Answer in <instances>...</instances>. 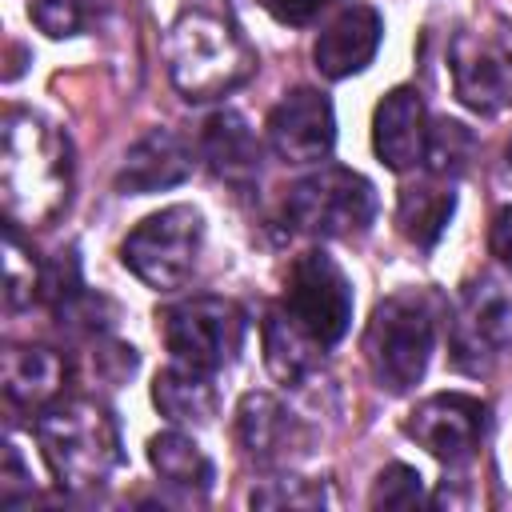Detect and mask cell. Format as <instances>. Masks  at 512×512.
<instances>
[{"mask_svg": "<svg viewBox=\"0 0 512 512\" xmlns=\"http://www.w3.org/2000/svg\"><path fill=\"white\" fill-rule=\"evenodd\" d=\"M380 36H384V20L372 4H348L340 8L324 32L316 36L312 44V60H316V72L328 76V80H344L360 68L372 64L376 48H380Z\"/></svg>", "mask_w": 512, "mask_h": 512, "instance_id": "cell-14", "label": "cell"}, {"mask_svg": "<svg viewBox=\"0 0 512 512\" xmlns=\"http://www.w3.org/2000/svg\"><path fill=\"white\" fill-rule=\"evenodd\" d=\"M368 504H372V508H416V504H424L420 472L408 468V464H388V468L376 476Z\"/></svg>", "mask_w": 512, "mask_h": 512, "instance_id": "cell-26", "label": "cell"}, {"mask_svg": "<svg viewBox=\"0 0 512 512\" xmlns=\"http://www.w3.org/2000/svg\"><path fill=\"white\" fill-rule=\"evenodd\" d=\"M192 176V148L172 128L144 132L116 168V192L120 196H148L176 188Z\"/></svg>", "mask_w": 512, "mask_h": 512, "instance_id": "cell-15", "label": "cell"}, {"mask_svg": "<svg viewBox=\"0 0 512 512\" xmlns=\"http://www.w3.org/2000/svg\"><path fill=\"white\" fill-rule=\"evenodd\" d=\"M284 212L304 236H320V240L360 236L376 216V188L368 176L352 168L324 164L292 184Z\"/></svg>", "mask_w": 512, "mask_h": 512, "instance_id": "cell-7", "label": "cell"}, {"mask_svg": "<svg viewBox=\"0 0 512 512\" xmlns=\"http://www.w3.org/2000/svg\"><path fill=\"white\" fill-rule=\"evenodd\" d=\"M160 332L176 364L196 372H220L228 368L248 332V316L236 300L224 296H188L160 312Z\"/></svg>", "mask_w": 512, "mask_h": 512, "instance_id": "cell-6", "label": "cell"}, {"mask_svg": "<svg viewBox=\"0 0 512 512\" xmlns=\"http://www.w3.org/2000/svg\"><path fill=\"white\" fill-rule=\"evenodd\" d=\"M248 504L252 508H324L328 504V492L320 480H304V476H272V480H260L252 492H248Z\"/></svg>", "mask_w": 512, "mask_h": 512, "instance_id": "cell-25", "label": "cell"}, {"mask_svg": "<svg viewBox=\"0 0 512 512\" xmlns=\"http://www.w3.org/2000/svg\"><path fill=\"white\" fill-rule=\"evenodd\" d=\"M152 400H156L160 416H168L172 424H188V428L212 424V416L220 408V392H216L212 372H196V368H184L176 360L164 372H156Z\"/></svg>", "mask_w": 512, "mask_h": 512, "instance_id": "cell-20", "label": "cell"}, {"mask_svg": "<svg viewBox=\"0 0 512 512\" xmlns=\"http://www.w3.org/2000/svg\"><path fill=\"white\" fill-rule=\"evenodd\" d=\"M268 148L284 164H320L336 144V112L320 88H292L268 112Z\"/></svg>", "mask_w": 512, "mask_h": 512, "instance_id": "cell-11", "label": "cell"}, {"mask_svg": "<svg viewBox=\"0 0 512 512\" xmlns=\"http://www.w3.org/2000/svg\"><path fill=\"white\" fill-rule=\"evenodd\" d=\"M472 156H476V132L468 124L448 120V116L432 120V128L424 136V168H428V176L456 180V176L468 172Z\"/></svg>", "mask_w": 512, "mask_h": 512, "instance_id": "cell-23", "label": "cell"}, {"mask_svg": "<svg viewBox=\"0 0 512 512\" xmlns=\"http://www.w3.org/2000/svg\"><path fill=\"white\" fill-rule=\"evenodd\" d=\"M256 72V52L244 32L204 8L180 12L168 28V76L184 100H216L236 92Z\"/></svg>", "mask_w": 512, "mask_h": 512, "instance_id": "cell-2", "label": "cell"}, {"mask_svg": "<svg viewBox=\"0 0 512 512\" xmlns=\"http://www.w3.org/2000/svg\"><path fill=\"white\" fill-rule=\"evenodd\" d=\"M200 156L204 164L212 168L216 180L248 192L256 180H260V164H264V144L256 140L252 124L232 112V108H220L204 120L200 128Z\"/></svg>", "mask_w": 512, "mask_h": 512, "instance_id": "cell-16", "label": "cell"}, {"mask_svg": "<svg viewBox=\"0 0 512 512\" xmlns=\"http://www.w3.org/2000/svg\"><path fill=\"white\" fill-rule=\"evenodd\" d=\"M28 492H32V472L24 468L20 448L8 440L4 444V468H0V504H16Z\"/></svg>", "mask_w": 512, "mask_h": 512, "instance_id": "cell-28", "label": "cell"}, {"mask_svg": "<svg viewBox=\"0 0 512 512\" xmlns=\"http://www.w3.org/2000/svg\"><path fill=\"white\" fill-rule=\"evenodd\" d=\"M436 348V304L428 292H392L372 308L364 328V360L380 388L408 392L424 380Z\"/></svg>", "mask_w": 512, "mask_h": 512, "instance_id": "cell-4", "label": "cell"}, {"mask_svg": "<svg viewBox=\"0 0 512 512\" xmlns=\"http://www.w3.org/2000/svg\"><path fill=\"white\" fill-rule=\"evenodd\" d=\"M332 0H260V8L272 16V20H280V24H308V20H316L324 8H328Z\"/></svg>", "mask_w": 512, "mask_h": 512, "instance_id": "cell-29", "label": "cell"}, {"mask_svg": "<svg viewBox=\"0 0 512 512\" xmlns=\"http://www.w3.org/2000/svg\"><path fill=\"white\" fill-rule=\"evenodd\" d=\"M284 308L312 340L332 348L344 340V332L352 324V284H348L344 268L324 248H312V252L296 256L288 268Z\"/></svg>", "mask_w": 512, "mask_h": 512, "instance_id": "cell-8", "label": "cell"}, {"mask_svg": "<svg viewBox=\"0 0 512 512\" xmlns=\"http://www.w3.org/2000/svg\"><path fill=\"white\" fill-rule=\"evenodd\" d=\"M0 196H4V216L24 228L52 224L72 196V144L40 112L8 108L4 116Z\"/></svg>", "mask_w": 512, "mask_h": 512, "instance_id": "cell-1", "label": "cell"}, {"mask_svg": "<svg viewBox=\"0 0 512 512\" xmlns=\"http://www.w3.org/2000/svg\"><path fill=\"white\" fill-rule=\"evenodd\" d=\"M28 16H32V24H36L44 36H52V40L76 36L80 24H84L80 0H28Z\"/></svg>", "mask_w": 512, "mask_h": 512, "instance_id": "cell-27", "label": "cell"}, {"mask_svg": "<svg viewBox=\"0 0 512 512\" xmlns=\"http://www.w3.org/2000/svg\"><path fill=\"white\" fill-rule=\"evenodd\" d=\"M320 352L324 344L312 340L284 304L264 312V364L284 388L308 384L320 372Z\"/></svg>", "mask_w": 512, "mask_h": 512, "instance_id": "cell-19", "label": "cell"}, {"mask_svg": "<svg viewBox=\"0 0 512 512\" xmlns=\"http://www.w3.org/2000/svg\"><path fill=\"white\" fill-rule=\"evenodd\" d=\"M236 440L248 460H256L260 468H276L308 448V428L272 392H244L236 404Z\"/></svg>", "mask_w": 512, "mask_h": 512, "instance_id": "cell-13", "label": "cell"}, {"mask_svg": "<svg viewBox=\"0 0 512 512\" xmlns=\"http://www.w3.org/2000/svg\"><path fill=\"white\" fill-rule=\"evenodd\" d=\"M488 244H492V256H500L504 264H512V204L496 212V220H492V236H488Z\"/></svg>", "mask_w": 512, "mask_h": 512, "instance_id": "cell-30", "label": "cell"}, {"mask_svg": "<svg viewBox=\"0 0 512 512\" xmlns=\"http://www.w3.org/2000/svg\"><path fill=\"white\" fill-rule=\"evenodd\" d=\"M36 440L56 484L68 492H88L108 484V476L124 460L120 428L112 412L84 396L76 400L60 396L56 404H48L36 420Z\"/></svg>", "mask_w": 512, "mask_h": 512, "instance_id": "cell-3", "label": "cell"}, {"mask_svg": "<svg viewBox=\"0 0 512 512\" xmlns=\"http://www.w3.org/2000/svg\"><path fill=\"white\" fill-rule=\"evenodd\" d=\"M484 428H488V404L468 392H436L420 400L404 420V432L444 464H464L480 444Z\"/></svg>", "mask_w": 512, "mask_h": 512, "instance_id": "cell-10", "label": "cell"}, {"mask_svg": "<svg viewBox=\"0 0 512 512\" xmlns=\"http://www.w3.org/2000/svg\"><path fill=\"white\" fill-rule=\"evenodd\" d=\"M508 160H512V148H508Z\"/></svg>", "mask_w": 512, "mask_h": 512, "instance_id": "cell-31", "label": "cell"}, {"mask_svg": "<svg viewBox=\"0 0 512 512\" xmlns=\"http://www.w3.org/2000/svg\"><path fill=\"white\" fill-rule=\"evenodd\" d=\"M200 244H204V216L192 204H172L160 208L152 216H144L120 244V260L124 268L156 288V292H172L180 288L196 260H200Z\"/></svg>", "mask_w": 512, "mask_h": 512, "instance_id": "cell-5", "label": "cell"}, {"mask_svg": "<svg viewBox=\"0 0 512 512\" xmlns=\"http://www.w3.org/2000/svg\"><path fill=\"white\" fill-rule=\"evenodd\" d=\"M448 60H452V84L464 108L480 116H500L512 108V52L500 40L456 32Z\"/></svg>", "mask_w": 512, "mask_h": 512, "instance_id": "cell-12", "label": "cell"}, {"mask_svg": "<svg viewBox=\"0 0 512 512\" xmlns=\"http://www.w3.org/2000/svg\"><path fill=\"white\" fill-rule=\"evenodd\" d=\"M452 364L480 376L512 344V284L500 276H480L460 292L452 312Z\"/></svg>", "mask_w": 512, "mask_h": 512, "instance_id": "cell-9", "label": "cell"}, {"mask_svg": "<svg viewBox=\"0 0 512 512\" xmlns=\"http://www.w3.org/2000/svg\"><path fill=\"white\" fill-rule=\"evenodd\" d=\"M148 460H152L156 476H160L168 488H180V492H188V496H196V500H204L208 488H212V480H216V468H212V460L204 456V448H200L188 432H180V428L156 432V436L148 440Z\"/></svg>", "mask_w": 512, "mask_h": 512, "instance_id": "cell-21", "label": "cell"}, {"mask_svg": "<svg viewBox=\"0 0 512 512\" xmlns=\"http://www.w3.org/2000/svg\"><path fill=\"white\" fill-rule=\"evenodd\" d=\"M0 376H4V396L16 408L44 412L64 396L68 360L48 344H12L0 360Z\"/></svg>", "mask_w": 512, "mask_h": 512, "instance_id": "cell-18", "label": "cell"}, {"mask_svg": "<svg viewBox=\"0 0 512 512\" xmlns=\"http://www.w3.org/2000/svg\"><path fill=\"white\" fill-rule=\"evenodd\" d=\"M40 280H44V268L24 252V244L16 236V224L8 220L4 224V304L12 312L32 304L40 296Z\"/></svg>", "mask_w": 512, "mask_h": 512, "instance_id": "cell-24", "label": "cell"}, {"mask_svg": "<svg viewBox=\"0 0 512 512\" xmlns=\"http://www.w3.org/2000/svg\"><path fill=\"white\" fill-rule=\"evenodd\" d=\"M428 116L416 88H392L372 112V148L384 168L408 172L424 160Z\"/></svg>", "mask_w": 512, "mask_h": 512, "instance_id": "cell-17", "label": "cell"}, {"mask_svg": "<svg viewBox=\"0 0 512 512\" xmlns=\"http://www.w3.org/2000/svg\"><path fill=\"white\" fill-rule=\"evenodd\" d=\"M456 212V192H452V180H420V184H408L400 192V204H396V224L400 232L416 244V248H432L440 240V232L448 228Z\"/></svg>", "mask_w": 512, "mask_h": 512, "instance_id": "cell-22", "label": "cell"}]
</instances>
